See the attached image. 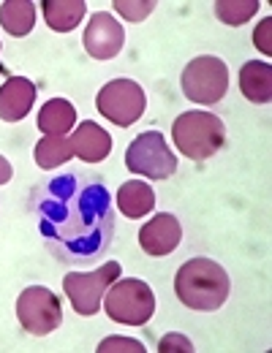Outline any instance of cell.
<instances>
[{
    "label": "cell",
    "instance_id": "27",
    "mask_svg": "<svg viewBox=\"0 0 272 353\" xmlns=\"http://www.w3.org/2000/svg\"><path fill=\"white\" fill-rule=\"evenodd\" d=\"M0 46H3V44H0Z\"/></svg>",
    "mask_w": 272,
    "mask_h": 353
},
{
    "label": "cell",
    "instance_id": "15",
    "mask_svg": "<svg viewBox=\"0 0 272 353\" xmlns=\"http://www.w3.org/2000/svg\"><path fill=\"white\" fill-rule=\"evenodd\" d=\"M115 199H117L120 212H123L126 218H131V221H139V218L150 215L153 207H155V193H153V188H150L147 182H142V179L123 182Z\"/></svg>",
    "mask_w": 272,
    "mask_h": 353
},
{
    "label": "cell",
    "instance_id": "25",
    "mask_svg": "<svg viewBox=\"0 0 272 353\" xmlns=\"http://www.w3.org/2000/svg\"><path fill=\"white\" fill-rule=\"evenodd\" d=\"M11 176H14V169H11V163H8V161L0 155V185H6Z\"/></svg>",
    "mask_w": 272,
    "mask_h": 353
},
{
    "label": "cell",
    "instance_id": "20",
    "mask_svg": "<svg viewBox=\"0 0 272 353\" xmlns=\"http://www.w3.org/2000/svg\"><path fill=\"white\" fill-rule=\"evenodd\" d=\"M256 11H259L256 0H221V3H215V17L231 28L245 25L251 17H256Z\"/></svg>",
    "mask_w": 272,
    "mask_h": 353
},
{
    "label": "cell",
    "instance_id": "24",
    "mask_svg": "<svg viewBox=\"0 0 272 353\" xmlns=\"http://www.w3.org/2000/svg\"><path fill=\"white\" fill-rule=\"evenodd\" d=\"M270 30H272V19H270V17H264V19L256 25V30H253V44H256V49H259V52H264V54H272Z\"/></svg>",
    "mask_w": 272,
    "mask_h": 353
},
{
    "label": "cell",
    "instance_id": "4",
    "mask_svg": "<svg viewBox=\"0 0 272 353\" xmlns=\"http://www.w3.org/2000/svg\"><path fill=\"white\" fill-rule=\"evenodd\" d=\"M101 310L120 326H144L155 312V294L139 277H117L104 294Z\"/></svg>",
    "mask_w": 272,
    "mask_h": 353
},
{
    "label": "cell",
    "instance_id": "16",
    "mask_svg": "<svg viewBox=\"0 0 272 353\" xmlns=\"http://www.w3.org/2000/svg\"><path fill=\"white\" fill-rule=\"evenodd\" d=\"M74 123H77V109L66 98L46 101L39 112V128L46 136H66V133L74 131Z\"/></svg>",
    "mask_w": 272,
    "mask_h": 353
},
{
    "label": "cell",
    "instance_id": "13",
    "mask_svg": "<svg viewBox=\"0 0 272 353\" xmlns=\"http://www.w3.org/2000/svg\"><path fill=\"white\" fill-rule=\"evenodd\" d=\"M36 103V85L25 77H8L0 88V120L19 123Z\"/></svg>",
    "mask_w": 272,
    "mask_h": 353
},
{
    "label": "cell",
    "instance_id": "9",
    "mask_svg": "<svg viewBox=\"0 0 272 353\" xmlns=\"http://www.w3.org/2000/svg\"><path fill=\"white\" fill-rule=\"evenodd\" d=\"M17 318L28 334L46 337L63 323V307H60V299L49 288L30 285L17 299Z\"/></svg>",
    "mask_w": 272,
    "mask_h": 353
},
{
    "label": "cell",
    "instance_id": "11",
    "mask_svg": "<svg viewBox=\"0 0 272 353\" xmlns=\"http://www.w3.org/2000/svg\"><path fill=\"white\" fill-rule=\"evenodd\" d=\"M182 225L172 212H158L153 215V221H147L139 228V245L147 256H169L180 248Z\"/></svg>",
    "mask_w": 272,
    "mask_h": 353
},
{
    "label": "cell",
    "instance_id": "19",
    "mask_svg": "<svg viewBox=\"0 0 272 353\" xmlns=\"http://www.w3.org/2000/svg\"><path fill=\"white\" fill-rule=\"evenodd\" d=\"M36 166L39 169H57V166H63L68 158H74L71 155V147H68V139L66 136H44L39 144H36Z\"/></svg>",
    "mask_w": 272,
    "mask_h": 353
},
{
    "label": "cell",
    "instance_id": "7",
    "mask_svg": "<svg viewBox=\"0 0 272 353\" xmlns=\"http://www.w3.org/2000/svg\"><path fill=\"white\" fill-rule=\"evenodd\" d=\"M120 272H123V266L117 261L101 264L93 272H68L63 277V288H66V296H68L71 307L77 310L79 315H88V318L95 315L101 310L104 294L120 277Z\"/></svg>",
    "mask_w": 272,
    "mask_h": 353
},
{
    "label": "cell",
    "instance_id": "12",
    "mask_svg": "<svg viewBox=\"0 0 272 353\" xmlns=\"http://www.w3.org/2000/svg\"><path fill=\"white\" fill-rule=\"evenodd\" d=\"M71 155L85 161V163H101L112 152V136L104 131L98 123L85 120L77 125V131L68 136Z\"/></svg>",
    "mask_w": 272,
    "mask_h": 353
},
{
    "label": "cell",
    "instance_id": "5",
    "mask_svg": "<svg viewBox=\"0 0 272 353\" xmlns=\"http://www.w3.org/2000/svg\"><path fill=\"white\" fill-rule=\"evenodd\" d=\"M180 88L188 101L213 106L218 103L229 90V68L226 63L215 54H199L193 57L180 77Z\"/></svg>",
    "mask_w": 272,
    "mask_h": 353
},
{
    "label": "cell",
    "instance_id": "22",
    "mask_svg": "<svg viewBox=\"0 0 272 353\" xmlns=\"http://www.w3.org/2000/svg\"><path fill=\"white\" fill-rule=\"evenodd\" d=\"M98 351L101 353H142L144 351V345L139 343V340H131V337H106V340H101L98 343Z\"/></svg>",
    "mask_w": 272,
    "mask_h": 353
},
{
    "label": "cell",
    "instance_id": "26",
    "mask_svg": "<svg viewBox=\"0 0 272 353\" xmlns=\"http://www.w3.org/2000/svg\"><path fill=\"white\" fill-rule=\"evenodd\" d=\"M0 74H6V68H3V65H0Z\"/></svg>",
    "mask_w": 272,
    "mask_h": 353
},
{
    "label": "cell",
    "instance_id": "14",
    "mask_svg": "<svg viewBox=\"0 0 272 353\" xmlns=\"http://www.w3.org/2000/svg\"><path fill=\"white\" fill-rule=\"evenodd\" d=\"M240 92L251 103H270L272 101V65L262 60H248L240 68Z\"/></svg>",
    "mask_w": 272,
    "mask_h": 353
},
{
    "label": "cell",
    "instance_id": "2",
    "mask_svg": "<svg viewBox=\"0 0 272 353\" xmlns=\"http://www.w3.org/2000/svg\"><path fill=\"white\" fill-rule=\"evenodd\" d=\"M231 291L226 269L213 259H188L175 274V294L188 310L215 312L224 307Z\"/></svg>",
    "mask_w": 272,
    "mask_h": 353
},
{
    "label": "cell",
    "instance_id": "18",
    "mask_svg": "<svg viewBox=\"0 0 272 353\" xmlns=\"http://www.w3.org/2000/svg\"><path fill=\"white\" fill-rule=\"evenodd\" d=\"M88 6L82 0H46L44 3V19L55 33H71L82 17H85Z\"/></svg>",
    "mask_w": 272,
    "mask_h": 353
},
{
    "label": "cell",
    "instance_id": "10",
    "mask_svg": "<svg viewBox=\"0 0 272 353\" xmlns=\"http://www.w3.org/2000/svg\"><path fill=\"white\" fill-rule=\"evenodd\" d=\"M82 44L95 60H112L120 54V49L126 44V30L109 11H95L88 19Z\"/></svg>",
    "mask_w": 272,
    "mask_h": 353
},
{
    "label": "cell",
    "instance_id": "21",
    "mask_svg": "<svg viewBox=\"0 0 272 353\" xmlns=\"http://www.w3.org/2000/svg\"><path fill=\"white\" fill-rule=\"evenodd\" d=\"M115 11L128 22H142L155 11V3L153 0H115Z\"/></svg>",
    "mask_w": 272,
    "mask_h": 353
},
{
    "label": "cell",
    "instance_id": "3",
    "mask_svg": "<svg viewBox=\"0 0 272 353\" xmlns=\"http://www.w3.org/2000/svg\"><path fill=\"white\" fill-rule=\"evenodd\" d=\"M172 136L180 155L191 161H207L224 147L226 125L213 112H182L172 123Z\"/></svg>",
    "mask_w": 272,
    "mask_h": 353
},
{
    "label": "cell",
    "instance_id": "17",
    "mask_svg": "<svg viewBox=\"0 0 272 353\" xmlns=\"http://www.w3.org/2000/svg\"><path fill=\"white\" fill-rule=\"evenodd\" d=\"M0 25L8 36L22 39L36 25V3L30 0H8L0 6Z\"/></svg>",
    "mask_w": 272,
    "mask_h": 353
},
{
    "label": "cell",
    "instance_id": "23",
    "mask_svg": "<svg viewBox=\"0 0 272 353\" xmlns=\"http://www.w3.org/2000/svg\"><path fill=\"white\" fill-rule=\"evenodd\" d=\"M158 351L161 353H172V351H180V353H191L193 351V343L185 337V334H164L158 340Z\"/></svg>",
    "mask_w": 272,
    "mask_h": 353
},
{
    "label": "cell",
    "instance_id": "1",
    "mask_svg": "<svg viewBox=\"0 0 272 353\" xmlns=\"http://www.w3.org/2000/svg\"><path fill=\"white\" fill-rule=\"evenodd\" d=\"M30 212L46 250L63 264H98L115 239V207L101 174L71 169L49 176L33 190Z\"/></svg>",
    "mask_w": 272,
    "mask_h": 353
},
{
    "label": "cell",
    "instance_id": "8",
    "mask_svg": "<svg viewBox=\"0 0 272 353\" xmlns=\"http://www.w3.org/2000/svg\"><path fill=\"white\" fill-rule=\"evenodd\" d=\"M147 95L134 79H112L95 95V109L115 125L128 128L144 114Z\"/></svg>",
    "mask_w": 272,
    "mask_h": 353
},
{
    "label": "cell",
    "instance_id": "6",
    "mask_svg": "<svg viewBox=\"0 0 272 353\" xmlns=\"http://www.w3.org/2000/svg\"><path fill=\"white\" fill-rule=\"evenodd\" d=\"M126 166L131 174L147 176V179H169L177 172V155L169 150L164 133L144 131L128 144Z\"/></svg>",
    "mask_w": 272,
    "mask_h": 353
}]
</instances>
